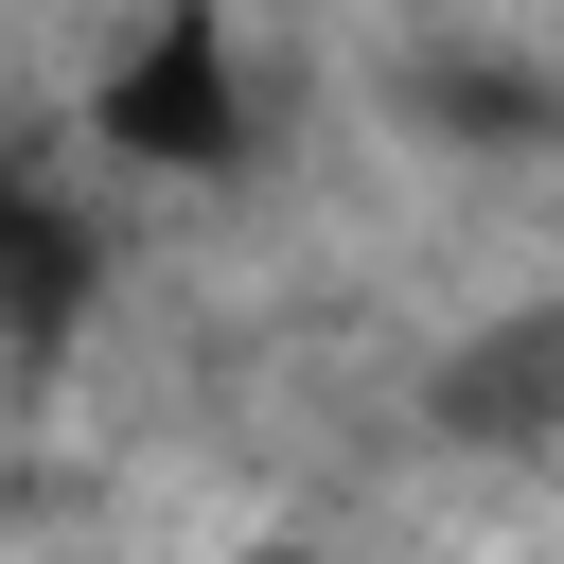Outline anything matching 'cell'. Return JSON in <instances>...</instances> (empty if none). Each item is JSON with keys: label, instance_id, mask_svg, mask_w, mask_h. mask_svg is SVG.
Wrapping results in <instances>:
<instances>
[{"label": "cell", "instance_id": "6da1fadb", "mask_svg": "<svg viewBox=\"0 0 564 564\" xmlns=\"http://www.w3.org/2000/svg\"><path fill=\"white\" fill-rule=\"evenodd\" d=\"M106 141L159 159V176H229L247 159V88H229V18L212 0H159L106 70Z\"/></svg>", "mask_w": 564, "mask_h": 564}, {"label": "cell", "instance_id": "7a4b0ae2", "mask_svg": "<svg viewBox=\"0 0 564 564\" xmlns=\"http://www.w3.org/2000/svg\"><path fill=\"white\" fill-rule=\"evenodd\" d=\"M423 423H441L458 458H529V441H564V300L458 335V352L423 370Z\"/></svg>", "mask_w": 564, "mask_h": 564}, {"label": "cell", "instance_id": "3957f363", "mask_svg": "<svg viewBox=\"0 0 564 564\" xmlns=\"http://www.w3.org/2000/svg\"><path fill=\"white\" fill-rule=\"evenodd\" d=\"M70 317H88V229L0 159V335L18 352H70Z\"/></svg>", "mask_w": 564, "mask_h": 564}]
</instances>
